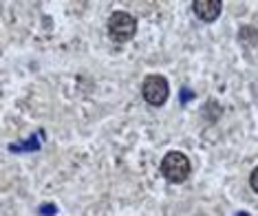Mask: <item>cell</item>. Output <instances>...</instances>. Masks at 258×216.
I'll use <instances>...</instances> for the list:
<instances>
[{
    "label": "cell",
    "instance_id": "cell-1",
    "mask_svg": "<svg viewBox=\"0 0 258 216\" xmlns=\"http://www.w3.org/2000/svg\"><path fill=\"white\" fill-rule=\"evenodd\" d=\"M192 172V161L181 150H170L161 159V174L168 183H185Z\"/></svg>",
    "mask_w": 258,
    "mask_h": 216
},
{
    "label": "cell",
    "instance_id": "cell-2",
    "mask_svg": "<svg viewBox=\"0 0 258 216\" xmlns=\"http://www.w3.org/2000/svg\"><path fill=\"white\" fill-rule=\"evenodd\" d=\"M106 29L113 42L124 44L128 40H133L135 33H137V18L128 11H113L106 22Z\"/></svg>",
    "mask_w": 258,
    "mask_h": 216
},
{
    "label": "cell",
    "instance_id": "cell-3",
    "mask_svg": "<svg viewBox=\"0 0 258 216\" xmlns=\"http://www.w3.org/2000/svg\"><path fill=\"white\" fill-rule=\"evenodd\" d=\"M168 95H170V84L163 75L159 73L146 75V80L142 84V97L146 99V104H150V106H163L168 102Z\"/></svg>",
    "mask_w": 258,
    "mask_h": 216
},
{
    "label": "cell",
    "instance_id": "cell-4",
    "mask_svg": "<svg viewBox=\"0 0 258 216\" xmlns=\"http://www.w3.org/2000/svg\"><path fill=\"white\" fill-rule=\"evenodd\" d=\"M192 11L203 22H214L223 11V3L221 0H195L192 3Z\"/></svg>",
    "mask_w": 258,
    "mask_h": 216
},
{
    "label": "cell",
    "instance_id": "cell-5",
    "mask_svg": "<svg viewBox=\"0 0 258 216\" xmlns=\"http://www.w3.org/2000/svg\"><path fill=\"white\" fill-rule=\"evenodd\" d=\"M249 185H251V190L258 194V166L251 170V174H249Z\"/></svg>",
    "mask_w": 258,
    "mask_h": 216
}]
</instances>
